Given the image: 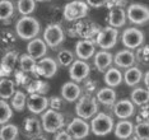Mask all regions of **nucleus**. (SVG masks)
<instances>
[{
	"label": "nucleus",
	"mask_w": 149,
	"mask_h": 140,
	"mask_svg": "<svg viewBox=\"0 0 149 140\" xmlns=\"http://www.w3.org/2000/svg\"><path fill=\"white\" fill-rule=\"evenodd\" d=\"M148 78H149V73H148V71H147V73H145V74H143V79H144V84H145V87H147L148 88Z\"/></svg>",
	"instance_id": "obj_45"
},
{
	"label": "nucleus",
	"mask_w": 149,
	"mask_h": 140,
	"mask_svg": "<svg viewBox=\"0 0 149 140\" xmlns=\"http://www.w3.org/2000/svg\"><path fill=\"white\" fill-rule=\"evenodd\" d=\"M97 101L102 104L112 106L116 102V92L112 88H102L97 92Z\"/></svg>",
	"instance_id": "obj_26"
},
{
	"label": "nucleus",
	"mask_w": 149,
	"mask_h": 140,
	"mask_svg": "<svg viewBox=\"0 0 149 140\" xmlns=\"http://www.w3.org/2000/svg\"><path fill=\"white\" fill-rule=\"evenodd\" d=\"M64 41V31L60 24H49L43 32V42L55 50Z\"/></svg>",
	"instance_id": "obj_7"
},
{
	"label": "nucleus",
	"mask_w": 149,
	"mask_h": 140,
	"mask_svg": "<svg viewBox=\"0 0 149 140\" xmlns=\"http://www.w3.org/2000/svg\"><path fill=\"white\" fill-rule=\"evenodd\" d=\"M139 61V63H144L147 64L149 60V49L148 46H144L143 49H139L136 55H135V61Z\"/></svg>",
	"instance_id": "obj_39"
},
{
	"label": "nucleus",
	"mask_w": 149,
	"mask_h": 140,
	"mask_svg": "<svg viewBox=\"0 0 149 140\" xmlns=\"http://www.w3.org/2000/svg\"><path fill=\"white\" fill-rule=\"evenodd\" d=\"M89 130L97 136H106L113 130V120L104 112L97 114L91 121Z\"/></svg>",
	"instance_id": "obj_3"
},
{
	"label": "nucleus",
	"mask_w": 149,
	"mask_h": 140,
	"mask_svg": "<svg viewBox=\"0 0 149 140\" xmlns=\"http://www.w3.org/2000/svg\"><path fill=\"white\" fill-rule=\"evenodd\" d=\"M19 66H21V71L23 73H31L36 77V60H33L28 54H24L19 57Z\"/></svg>",
	"instance_id": "obj_31"
},
{
	"label": "nucleus",
	"mask_w": 149,
	"mask_h": 140,
	"mask_svg": "<svg viewBox=\"0 0 149 140\" xmlns=\"http://www.w3.org/2000/svg\"><path fill=\"white\" fill-rule=\"evenodd\" d=\"M26 101H27L26 94L23 93L22 91H15L12 97V107L14 108L15 111L22 112L26 107Z\"/></svg>",
	"instance_id": "obj_33"
},
{
	"label": "nucleus",
	"mask_w": 149,
	"mask_h": 140,
	"mask_svg": "<svg viewBox=\"0 0 149 140\" xmlns=\"http://www.w3.org/2000/svg\"><path fill=\"white\" fill-rule=\"evenodd\" d=\"M89 73H91V68L86 61L77 60V61H73V64L70 65L69 75H70V79H72L74 83H80V81H83L88 75H89Z\"/></svg>",
	"instance_id": "obj_12"
},
{
	"label": "nucleus",
	"mask_w": 149,
	"mask_h": 140,
	"mask_svg": "<svg viewBox=\"0 0 149 140\" xmlns=\"http://www.w3.org/2000/svg\"><path fill=\"white\" fill-rule=\"evenodd\" d=\"M97 111H98V103L94 97L87 94V95H82V97L78 98L75 112L79 118H82V120L91 118L97 114Z\"/></svg>",
	"instance_id": "obj_2"
},
{
	"label": "nucleus",
	"mask_w": 149,
	"mask_h": 140,
	"mask_svg": "<svg viewBox=\"0 0 149 140\" xmlns=\"http://www.w3.org/2000/svg\"><path fill=\"white\" fill-rule=\"evenodd\" d=\"M113 61L118 68H131L135 64V55L130 50H121L113 56Z\"/></svg>",
	"instance_id": "obj_20"
},
{
	"label": "nucleus",
	"mask_w": 149,
	"mask_h": 140,
	"mask_svg": "<svg viewBox=\"0 0 149 140\" xmlns=\"http://www.w3.org/2000/svg\"><path fill=\"white\" fill-rule=\"evenodd\" d=\"M94 51H96V47L92 40H82L75 45V54L82 61L91 59L94 55Z\"/></svg>",
	"instance_id": "obj_17"
},
{
	"label": "nucleus",
	"mask_w": 149,
	"mask_h": 140,
	"mask_svg": "<svg viewBox=\"0 0 149 140\" xmlns=\"http://www.w3.org/2000/svg\"><path fill=\"white\" fill-rule=\"evenodd\" d=\"M27 91H28V93L31 94H41L43 95L45 93L49 92V84L46 83V81L43 80H32L29 81L28 84H27Z\"/></svg>",
	"instance_id": "obj_29"
},
{
	"label": "nucleus",
	"mask_w": 149,
	"mask_h": 140,
	"mask_svg": "<svg viewBox=\"0 0 149 140\" xmlns=\"http://www.w3.org/2000/svg\"><path fill=\"white\" fill-rule=\"evenodd\" d=\"M54 140H74L72 138V135L69 134L68 131H64V130H60L56 132L55 138H54Z\"/></svg>",
	"instance_id": "obj_41"
},
{
	"label": "nucleus",
	"mask_w": 149,
	"mask_h": 140,
	"mask_svg": "<svg viewBox=\"0 0 149 140\" xmlns=\"http://www.w3.org/2000/svg\"><path fill=\"white\" fill-rule=\"evenodd\" d=\"M14 6L9 0H0V20L9 19L13 15Z\"/></svg>",
	"instance_id": "obj_35"
},
{
	"label": "nucleus",
	"mask_w": 149,
	"mask_h": 140,
	"mask_svg": "<svg viewBox=\"0 0 149 140\" xmlns=\"http://www.w3.org/2000/svg\"><path fill=\"white\" fill-rule=\"evenodd\" d=\"M82 94V88L74 81H68L61 87V97L66 102H75Z\"/></svg>",
	"instance_id": "obj_19"
},
{
	"label": "nucleus",
	"mask_w": 149,
	"mask_h": 140,
	"mask_svg": "<svg viewBox=\"0 0 149 140\" xmlns=\"http://www.w3.org/2000/svg\"><path fill=\"white\" fill-rule=\"evenodd\" d=\"M106 4L108 5V8H121V5L124 4V0H106Z\"/></svg>",
	"instance_id": "obj_43"
},
{
	"label": "nucleus",
	"mask_w": 149,
	"mask_h": 140,
	"mask_svg": "<svg viewBox=\"0 0 149 140\" xmlns=\"http://www.w3.org/2000/svg\"><path fill=\"white\" fill-rule=\"evenodd\" d=\"M141 78H143V73H141V70L139 68H129L123 77V79L129 87H134L138 83H140Z\"/></svg>",
	"instance_id": "obj_27"
},
{
	"label": "nucleus",
	"mask_w": 149,
	"mask_h": 140,
	"mask_svg": "<svg viewBox=\"0 0 149 140\" xmlns=\"http://www.w3.org/2000/svg\"><path fill=\"white\" fill-rule=\"evenodd\" d=\"M56 71H57V64L51 57H43L38 63H36V70H35L36 77H43L50 79L56 74Z\"/></svg>",
	"instance_id": "obj_10"
},
{
	"label": "nucleus",
	"mask_w": 149,
	"mask_h": 140,
	"mask_svg": "<svg viewBox=\"0 0 149 140\" xmlns=\"http://www.w3.org/2000/svg\"><path fill=\"white\" fill-rule=\"evenodd\" d=\"M134 132L139 140H148L149 138V125L147 121L138 122L136 126H134Z\"/></svg>",
	"instance_id": "obj_37"
},
{
	"label": "nucleus",
	"mask_w": 149,
	"mask_h": 140,
	"mask_svg": "<svg viewBox=\"0 0 149 140\" xmlns=\"http://www.w3.org/2000/svg\"><path fill=\"white\" fill-rule=\"evenodd\" d=\"M134 132V124L129 120H121L115 127V136L120 140L129 139Z\"/></svg>",
	"instance_id": "obj_21"
},
{
	"label": "nucleus",
	"mask_w": 149,
	"mask_h": 140,
	"mask_svg": "<svg viewBox=\"0 0 149 140\" xmlns=\"http://www.w3.org/2000/svg\"><path fill=\"white\" fill-rule=\"evenodd\" d=\"M144 42V33L138 28H127L124 31L123 33V43L125 47H127V50H134L136 47L141 46V43Z\"/></svg>",
	"instance_id": "obj_9"
},
{
	"label": "nucleus",
	"mask_w": 149,
	"mask_h": 140,
	"mask_svg": "<svg viewBox=\"0 0 149 140\" xmlns=\"http://www.w3.org/2000/svg\"><path fill=\"white\" fill-rule=\"evenodd\" d=\"M15 92V84L14 81L8 79V78H3L0 80V98L1 100H8L12 98Z\"/></svg>",
	"instance_id": "obj_28"
},
{
	"label": "nucleus",
	"mask_w": 149,
	"mask_h": 140,
	"mask_svg": "<svg viewBox=\"0 0 149 140\" xmlns=\"http://www.w3.org/2000/svg\"><path fill=\"white\" fill-rule=\"evenodd\" d=\"M41 126L46 132H57L64 127L65 122H64V116L57 111L47 110L43 112L41 117Z\"/></svg>",
	"instance_id": "obj_4"
},
{
	"label": "nucleus",
	"mask_w": 149,
	"mask_h": 140,
	"mask_svg": "<svg viewBox=\"0 0 149 140\" xmlns=\"http://www.w3.org/2000/svg\"><path fill=\"white\" fill-rule=\"evenodd\" d=\"M68 132L75 140L86 139L87 136L89 135V125L79 117L73 118V120L70 121V124L68 125Z\"/></svg>",
	"instance_id": "obj_11"
},
{
	"label": "nucleus",
	"mask_w": 149,
	"mask_h": 140,
	"mask_svg": "<svg viewBox=\"0 0 149 140\" xmlns=\"http://www.w3.org/2000/svg\"><path fill=\"white\" fill-rule=\"evenodd\" d=\"M125 14L134 24H144L149 19V10L147 6L141 4H131Z\"/></svg>",
	"instance_id": "obj_8"
},
{
	"label": "nucleus",
	"mask_w": 149,
	"mask_h": 140,
	"mask_svg": "<svg viewBox=\"0 0 149 140\" xmlns=\"http://www.w3.org/2000/svg\"><path fill=\"white\" fill-rule=\"evenodd\" d=\"M49 103H50V107H51V110L57 111V110H60V108L63 107L64 102H63V100L60 97H51V100H50Z\"/></svg>",
	"instance_id": "obj_40"
},
{
	"label": "nucleus",
	"mask_w": 149,
	"mask_h": 140,
	"mask_svg": "<svg viewBox=\"0 0 149 140\" xmlns=\"http://www.w3.org/2000/svg\"><path fill=\"white\" fill-rule=\"evenodd\" d=\"M74 61L73 52L69 50H61L57 54V63L61 66H70Z\"/></svg>",
	"instance_id": "obj_38"
},
{
	"label": "nucleus",
	"mask_w": 149,
	"mask_h": 140,
	"mask_svg": "<svg viewBox=\"0 0 149 140\" xmlns=\"http://www.w3.org/2000/svg\"><path fill=\"white\" fill-rule=\"evenodd\" d=\"M26 73H23V71H17V73H15V78H17V83H18V84H28L29 83V81H28V78H27L26 77V75H24Z\"/></svg>",
	"instance_id": "obj_42"
},
{
	"label": "nucleus",
	"mask_w": 149,
	"mask_h": 140,
	"mask_svg": "<svg viewBox=\"0 0 149 140\" xmlns=\"http://www.w3.org/2000/svg\"><path fill=\"white\" fill-rule=\"evenodd\" d=\"M31 140H47L43 135H36V136H32Z\"/></svg>",
	"instance_id": "obj_46"
},
{
	"label": "nucleus",
	"mask_w": 149,
	"mask_h": 140,
	"mask_svg": "<svg viewBox=\"0 0 149 140\" xmlns=\"http://www.w3.org/2000/svg\"><path fill=\"white\" fill-rule=\"evenodd\" d=\"M26 106L32 114L38 115L45 112L46 108L49 107V100L41 94H29L26 101Z\"/></svg>",
	"instance_id": "obj_14"
},
{
	"label": "nucleus",
	"mask_w": 149,
	"mask_h": 140,
	"mask_svg": "<svg viewBox=\"0 0 149 140\" xmlns=\"http://www.w3.org/2000/svg\"><path fill=\"white\" fill-rule=\"evenodd\" d=\"M15 31L22 40H33L40 33V22L33 17H23L17 22Z\"/></svg>",
	"instance_id": "obj_1"
},
{
	"label": "nucleus",
	"mask_w": 149,
	"mask_h": 140,
	"mask_svg": "<svg viewBox=\"0 0 149 140\" xmlns=\"http://www.w3.org/2000/svg\"><path fill=\"white\" fill-rule=\"evenodd\" d=\"M126 22V14L123 8H112L108 14V24L112 28H118Z\"/></svg>",
	"instance_id": "obj_23"
},
{
	"label": "nucleus",
	"mask_w": 149,
	"mask_h": 140,
	"mask_svg": "<svg viewBox=\"0 0 149 140\" xmlns=\"http://www.w3.org/2000/svg\"><path fill=\"white\" fill-rule=\"evenodd\" d=\"M27 52L33 60H40L47 52V46L41 38H33L27 45Z\"/></svg>",
	"instance_id": "obj_16"
},
{
	"label": "nucleus",
	"mask_w": 149,
	"mask_h": 140,
	"mask_svg": "<svg viewBox=\"0 0 149 140\" xmlns=\"http://www.w3.org/2000/svg\"><path fill=\"white\" fill-rule=\"evenodd\" d=\"M88 13V5L83 1L75 0V1L68 3L64 8V17L69 22H75L84 18Z\"/></svg>",
	"instance_id": "obj_5"
},
{
	"label": "nucleus",
	"mask_w": 149,
	"mask_h": 140,
	"mask_svg": "<svg viewBox=\"0 0 149 140\" xmlns=\"http://www.w3.org/2000/svg\"><path fill=\"white\" fill-rule=\"evenodd\" d=\"M87 4L93 8H101L106 4V0H87Z\"/></svg>",
	"instance_id": "obj_44"
},
{
	"label": "nucleus",
	"mask_w": 149,
	"mask_h": 140,
	"mask_svg": "<svg viewBox=\"0 0 149 140\" xmlns=\"http://www.w3.org/2000/svg\"><path fill=\"white\" fill-rule=\"evenodd\" d=\"M36 8L35 0H18V10L23 15H29Z\"/></svg>",
	"instance_id": "obj_36"
},
{
	"label": "nucleus",
	"mask_w": 149,
	"mask_h": 140,
	"mask_svg": "<svg viewBox=\"0 0 149 140\" xmlns=\"http://www.w3.org/2000/svg\"><path fill=\"white\" fill-rule=\"evenodd\" d=\"M123 81V74L116 68H110L104 73V83L108 85V88H113L121 84Z\"/></svg>",
	"instance_id": "obj_24"
},
{
	"label": "nucleus",
	"mask_w": 149,
	"mask_h": 140,
	"mask_svg": "<svg viewBox=\"0 0 149 140\" xmlns=\"http://www.w3.org/2000/svg\"><path fill=\"white\" fill-rule=\"evenodd\" d=\"M17 60H18V54L15 51H9L3 56L1 61H0V77L6 78L14 69Z\"/></svg>",
	"instance_id": "obj_15"
},
{
	"label": "nucleus",
	"mask_w": 149,
	"mask_h": 140,
	"mask_svg": "<svg viewBox=\"0 0 149 140\" xmlns=\"http://www.w3.org/2000/svg\"><path fill=\"white\" fill-rule=\"evenodd\" d=\"M23 129H24V132L27 135H31V136L41 135V131H42L41 122H40L38 118H35V117L26 118L24 122H23Z\"/></svg>",
	"instance_id": "obj_25"
},
{
	"label": "nucleus",
	"mask_w": 149,
	"mask_h": 140,
	"mask_svg": "<svg viewBox=\"0 0 149 140\" xmlns=\"http://www.w3.org/2000/svg\"><path fill=\"white\" fill-rule=\"evenodd\" d=\"M130 97H131L133 103L138 104V106H147L148 101H149L148 89H144V88H135V89L131 92Z\"/></svg>",
	"instance_id": "obj_30"
},
{
	"label": "nucleus",
	"mask_w": 149,
	"mask_h": 140,
	"mask_svg": "<svg viewBox=\"0 0 149 140\" xmlns=\"http://www.w3.org/2000/svg\"><path fill=\"white\" fill-rule=\"evenodd\" d=\"M13 110L4 100H0V125H5L12 118Z\"/></svg>",
	"instance_id": "obj_34"
},
{
	"label": "nucleus",
	"mask_w": 149,
	"mask_h": 140,
	"mask_svg": "<svg viewBox=\"0 0 149 140\" xmlns=\"http://www.w3.org/2000/svg\"><path fill=\"white\" fill-rule=\"evenodd\" d=\"M117 36H118V32L116 28L106 27V28L100 31L96 35V43L101 49L110 50L115 47V45L117 43Z\"/></svg>",
	"instance_id": "obj_6"
},
{
	"label": "nucleus",
	"mask_w": 149,
	"mask_h": 140,
	"mask_svg": "<svg viewBox=\"0 0 149 140\" xmlns=\"http://www.w3.org/2000/svg\"><path fill=\"white\" fill-rule=\"evenodd\" d=\"M19 134V129L13 124H5L0 129V140H15Z\"/></svg>",
	"instance_id": "obj_32"
},
{
	"label": "nucleus",
	"mask_w": 149,
	"mask_h": 140,
	"mask_svg": "<svg viewBox=\"0 0 149 140\" xmlns=\"http://www.w3.org/2000/svg\"><path fill=\"white\" fill-rule=\"evenodd\" d=\"M100 32L98 26L94 24L92 22H84V23H77L74 27H72V29L69 28V33L73 36H80L84 37L86 40H89L91 37L96 36Z\"/></svg>",
	"instance_id": "obj_13"
},
{
	"label": "nucleus",
	"mask_w": 149,
	"mask_h": 140,
	"mask_svg": "<svg viewBox=\"0 0 149 140\" xmlns=\"http://www.w3.org/2000/svg\"><path fill=\"white\" fill-rule=\"evenodd\" d=\"M134 103L130 100H121L115 103L113 111L118 118L126 120V118L131 117L134 115Z\"/></svg>",
	"instance_id": "obj_18"
},
{
	"label": "nucleus",
	"mask_w": 149,
	"mask_h": 140,
	"mask_svg": "<svg viewBox=\"0 0 149 140\" xmlns=\"http://www.w3.org/2000/svg\"><path fill=\"white\" fill-rule=\"evenodd\" d=\"M112 61H113V56L107 51H100L94 56V65H96L97 70L101 71V73L106 71L111 66Z\"/></svg>",
	"instance_id": "obj_22"
},
{
	"label": "nucleus",
	"mask_w": 149,
	"mask_h": 140,
	"mask_svg": "<svg viewBox=\"0 0 149 140\" xmlns=\"http://www.w3.org/2000/svg\"><path fill=\"white\" fill-rule=\"evenodd\" d=\"M37 1H47V0H37Z\"/></svg>",
	"instance_id": "obj_47"
}]
</instances>
